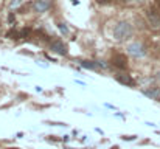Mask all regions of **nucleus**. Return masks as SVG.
I'll return each mask as SVG.
<instances>
[{
	"instance_id": "1",
	"label": "nucleus",
	"mask_w": 160,
	"mask_h": 149,
	"mask_svg": "<svg viewBox=\"0 0 160 149\" xmlns=\"http://www.w3.org/2000/svg\"><path fill=\"white\" fill-rule=\"evenodd\" d=\"M132 36V25L129 22H118L113 28V37L117 41H124Z\"/></svg>"
},
{
	"instance_id": "2",
	"label": "nucleus",
	"mask_w": 160,
	"mask_h": 149,
	"mask_svg": "<svg viewBox=\"0 0 160 149\" xmlns=\"http://www.w3.org/2000/svg\"><path fill=\"white\" fill-rule=\"evenodd\" d=\"M146 17H148L149 25H151L154 30H159L160 28V16H159V12H156V11L151 8V9H148V11H146Z\"/></svg>"
},
{
	"instance_id": "3",
	"label": "nucleus",
	"mask_w": 160,
	"mask_h": 149,
	"mask_svg": "<svg viewBox=\"0 0 160 149\" xmlns=\"http://www.w3.org/2000/svg\"><path fill=\"white\" fill-rule=\"evenodd\" d=\"M128 53H129L131 56H134V57H143L146 51H145L142 44L135 42V44H131V45L128 47Z\"/></svg>"
},
{
	"instance_id": "4",
	"label": "nucleus",
	"mask_w": 160,
	"mask_h": 149,
	"mask_svg": "<svg viewBox=\"0 0 160 149\" xmlns=\"http://www.w3.org/2000/svg\"><path fill=\"white\" fill-rule=\"evenodd\" d=\"M112 64H113L115 67H118V68H126V67H128V59H126L124 54L117 53V54L112 56Z\"/></svg>"
},
{
	"instance_id": "5",
	"label": "nucleus",
	"mask_w": 160,
	"mask_h": 149,
	"mask_svg": "<svg viewBox=\"0 0 160 149\" xmlns=\"http://www.w3.org/2000/svg\"><path fill=\"white\" fill-rule=\"evenodd\" d=\"M81 65H82L84 68H89V70L106 68V64H103V62H92V61H81Z\"/></svg>"
},
{
	"instance_id": "6",
	"label": "nucleus",
	"mask_w": 160,
	"mask_h": 149,
	"mask_svg": "<svg viewBox=\"0 0 160 149\" xmlns=\"http://www.w3.org/2000/svg\"><path fill=\"white\" fill-rule=\"evenodd\" d=\"M33 6H34V9L38 12H44V11H47L50 8V2L48 0H36Z\"/></svg>"
},
{
	"instance_id": "7",
	"label": "nucleus",
	"mask_w": 160,
	"mask_h": 149,
	"mask_svg": "<svg viewBox=\"0 0 160 149\" xmlns=\"http://www.w3.org/2000/svg\"><path fill=\"white\" fill-rule=\"evenodd\" d=\"M50 48L53 50L54 53H58V54H67V47H65L62 42H59V41H54V42H52Z\"/></svg>"
},
{
	"instance_id": "8",
	"label": "nucleus",
	"mask_w": 160,
	"mask_h": 149,
	"mask_svg": "<svg viewBox=\"0 0 160 149\" xmlns=\"http://www.w3.org/2000/svg\"><path fill=\"white\" fill-rule=\"evenodd\" d=\"M117 81L124 84V86H134V79L129 76V75H118L117 76Z\"/></svg>"
},
{
	"instance_id": "9",
	"label": "nucleus",
	"mask_w": 160,
	"mask_h": 149,
	"mask_svg": "<svg viewBox=\"0 0 160 149\" xmlns=\"http://www.w3.org/2000/svg\"><path fill=\"white\" fill-rule=\"evenodd\" d=\"M143 93H145L146 97L152 98V99L160 98V89H157V87H154V89H149V90H145Z\"/></svg>"
},
{
	"instance_id": "10",
	"label": "nucleus",
	"mask_w": 160,
	"mask_h": 149,
	"mask_svg": "<svg viewBox=\"0 0 160 149\" xmlns=\"http://www.w3.org/2000/svg\"><path fill=\"white\" fill-rule=\"evenodd\" d=\"M58 28H59V31H61V33L68 34V28H67V25H65V23H58Z\"/></svg>"
},
{
	"instance_id": "11",
	"label": "nucleus",
	"mask_w": 160,
	"mask_h": 149,
	"mask_svg": "<svg viewBox=\"0 0 160 149\" xmlns=\"http://www.w3.org/2000/svg\"><path fill=\"white\" fill-rule=\"evenodd\" d=\"M19 5H20V0H12L11 2V8H17Z\"/></svg>"
},
{
	"instance_id": "12",
	"label": "nucleus",
	"mask_w": 160,
	"mask_h": 149,
	"mask_svg": "<svg viewBox=\"0 0 160 149\" xmlns=\"http://www.w3.org/2000/svg\"><path fill=\"white\" fill-rule=\"evenodd\" d=\"M97 2H98V3H101V5H107L110 0H97Z\"/></svg>"
},
{
	"instance_id": "13",
	"label": "nucleus",
	"mask_w": 160,
	"mask_h": 149,
	"mask_svg": "<svg viewBox=\"0 0 160 149\" xmlns=\"http://www.w3.org/2000/svg\"><path fill=\"white\" fill-rule=\"evenodd\" d=\"M8 20H9V23H12V20H14V14H12V12L9 14V17H8Z\"/></svg>"
},
{
	"instance_id": "14",
	"label": "nucleus",
	"mask_w": 160,
	"mask_h": 149,
	"mask_svg": "<svg viewBox=\"0 0 160 149\" xmlns=\"http://www.w3.org/2000/svg\"><path fill=\"white\" fill-rule=\"evenodd\" d=\"M157 78H159V81H160V72H159V73H157Z\"/></svg>"
},
{
	"instance_id": "15",
	"label": "nucleus",
	"mask_w": 160,
	"mask_h": 149,
	"mask_svg": "<svg viewBox=\"0 0 160 149\" xmlns=\"http://www.w3.org/2000/svg\"><path fill=\"white\" fill-rule=\"evenodd\" d=\"M157 3H159V6H160V0H157Z\"/></svg>"
},
{
	"instance_id": "16",
	"label": "nucleus",
	"mask_w": 160,
	"mask_h": 149,
	"mask_svg": "<svg viewBox=\"0 0 160 149\" xmlns=\"http://www.w3.org/2000/svg\"><path fill=\"white\" fill-rule=\"evenodd\" d=\"M135 2H143V0H135Z\"/></svg>"
}]
</instances>
